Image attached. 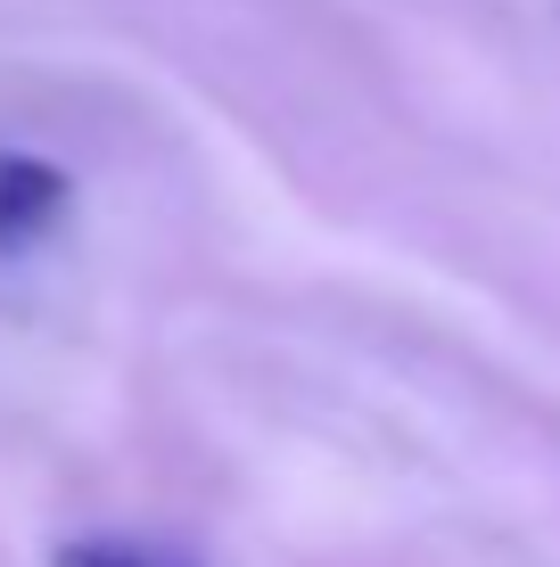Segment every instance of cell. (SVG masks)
Returning <instances> with one entry per match:
<instances>
[{
  "label": "cell",
  "instance_id": "2",
  "mask_svg": "<svg viewBox=\"0 0 560 567\" xmlns=\"http://www.w3.org/2000/svg\"><path fill=\"white\" fill-rule=\"evenodd\" d=\"M58 567H165V559L132 551V543H67V551H58Z\"/></svg>",
  "mask_w": 560,
  "mask_h": 567
},
{
  "label": "cell",
  "instance_id": "1",
  "mask_svg": "<svg viewBox=\"0 0 560 567\" xmlns=\"http://www.w3.org/2000/svg\"><path fill=\"white\" fill-rule=\"evenodd\" d=\"M58 206H67V182H58L50 165H33V156H9L0 165V239L26 247L42 223H58Z\"/></svg>",
  "mask_w": 560,
  "mask_h": 567
}]
</instances>
